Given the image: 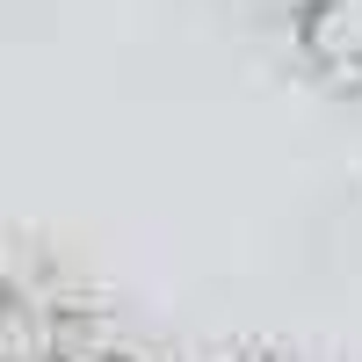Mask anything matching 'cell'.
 Returning a JSON list of instances; mask_svg holds the SVG:
<instances>
[{
	"label": "cell",
	"mask_w": 362,
	"mask_h": 362,
	"mask_svg": "<svg viewBox=\"0 0 362 362\" xmlns=\"http://www.w3.org/2000/svg\"><path fill=\"white\" fill-rule=\"evenodd\" d=\"M37 362H131V355L102 348V341L87 334V326H80V319H66V326H58V341H51V348H44Z\"/></svg>",
	"instance_id": "3957f363"
},
{
	"label": "cell",
	"mask_w": 362,
	"mask_h": 362,
	"mask_svg": "<svg viewBox=\"0 0 362 362\" xmlns=\"http://www.w3.org/2000/svg\"><path fill=\"white\" fill-rule=\"evenodd\" d=\"M66 319L73 312H58V305H44L37 290H22L15 276H0V362H37L58 341Z\"/></svg>",
	"instance_id": "7a4b0ae2"
},
{
	"label": "cell",
	"mask_w": 362,
	"mask_h": 362,
	"mask_svg": "<svg viewBox=\"0 0 362 362\" xmlns=\"http://www.w3.org/2000/svg\"><path fill=\"white\" fill-rule=\"evenodd\" d=\"M290 37L326 87L362 95V0H290Z\"/></svg>",
	"instance_id": "6da1fadb"
}]
</instances>
